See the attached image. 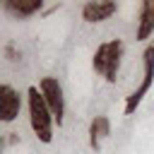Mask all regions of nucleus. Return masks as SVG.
Masks as SVG:
<instances>
[{
	"instance_id": "7ed1b4c3",
	"label": "nucleus",
	"mask_w": 154,
	"mask_h": 154,
	"mask_svg": "<svg viewBox=\"0 0 154 154\" xmlns=\"http://www.w3.org/2000/svg\"><path fill=\"white\" fill-rule=\"evenodd\" d=\"M142 60H144V75H142V82L137 84V89L125 99V116H132L137 111V106L142 103V99L147 96V91L152 89V82H154V46H147L144 53H142Z\"/></svg>"
},
{
	"instance_id": "20e7f679",
	"label": "nucleus",
	"mask_w": 154,
	"mask_h": 154,
	"mask_svg": "<svg viewBox=\"0 0 154 154\" xmlns=\"http://www.w3.org/2000/svg\"><path fill=\"white\" fill-rule=\"evenodd\" d=\"M38 91H41V96L46 99V103H48V108H51L55 123L63 125V116H65V96H63V87H60V82H58L55 77H43V79L38 82Z\"/></svg>"
},
{
	"instance_id": "f257e3e1",
	"label": "nucleus",
	"mask_w": 154,
	"mask_h": 154,
	"mask_svg": "<svg viewBox=\"0 0 154 154\" xmlns=\"http://www.w3.org/2000/svg\"><path fill=\"white\" fill-rule=\"evenodd\" d=\"M26 103H29V123H31L34 135L38 137V142L51 144L53 142V123H55V118H53L46 99L41 96L38 87H29L26 89Z\"/></svg>"
},
{
	"instance_id": "423d86ee",
	"label": "nucleus",
	"mask_w": 154,
	"mask_h": 154,
	"mask_svg": "<svg viewBox=\"0 0 154 154\" xmlns=\"http://www.w3.org/2000/svg\"><path fill=\"white\" fill-rule=\"evenodd\" d=\"M116 10H118L116 2H108V0H89L82 7V19L89 22V24H96V22H103L111 14H116Z\"/></svg>"
},
{
	"instance_id": "f03ea898",
	"label": "nucleus",
	"mask_w": 154,
	"mask_h": 154,
	"mask_svg": "<svg viewBox=\"0 0 154 154\" xmlns=\"http://www.w3.org/2000/svg\"><path fill=\"white\" fill-rule=\"evenodd\" d=\"M123 41L120 38H111V41H103L96 53H94V70L106 79V82H116L118 79V70H120V60H123Z\"/></svg>"
},
{
	"instance_id": "0eeeda50",
	"label": "nucleus",
	"mask_w": 154,
	"mask_h": 154,
	"mask_svg": "<svg viewBox=\"0 0 154 154\" xmlns=\"http://www.w3.org/2000/svg\"><path fill=\"white\" fill-rule=\"evenodd\" d=\"M152 34H154V0H144L142 10H140V22H137L135 38L137 41H147Z\"/></svg>"
},
{
	"instance_id": "39448f33",
	"label": "nucleus",
	"mask_w": 154,
	"mask_h": 154,
	"mask_svg": "<svg viewBox=\"0 0 154 154\" xmlns=\"http://www.w3.org/2000/svg\"><path fill=\"white\" fill-rule=\"evenodd\" d=\"M22 108V96L14 87L10 84H0V120L2 123H12L19 116Z\"/></svg>"
},
{
	"instance_id": "6e6552de",
	"label": "nucleus",
	"mask_w": 154,
	"mask_h": 154,
	"mask_svg": "<svg viewBox=\"0 0 154 154\" xmlns=\"http://www.w3.org/2000/svg\"><path fill=\"white\" fill-rule=\"evenodd\" d=\"M111 135V120L106 116H96L91 123H89V147L96 152L103 142V137Z\"/></svg>"
},
{
	"instance_id": "1a4fd4ad",
	"label": "nucleus",
	"mask_w": 154,
	"mask_h": 154,
	"mask_svg": "<svg viewBox=\"0 0 154 154\" xmlns=\"http://www.w3.org/2000/svg\"><path fill=\"white\" fill-rule=\"evenodd\" d=\"M43 7V2L41 0H29V2H17V0H7L5 2V10L10 12V14H14V17H31L34 12H38Z\"/></svg>"
}]
</instances>
